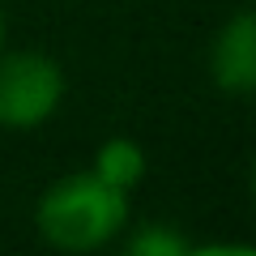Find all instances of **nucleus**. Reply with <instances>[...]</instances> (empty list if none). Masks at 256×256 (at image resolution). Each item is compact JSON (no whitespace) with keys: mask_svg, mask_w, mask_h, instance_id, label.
<instances>
[{"mask_svg":"<svg viewBox=\"0 0 256 256\" xmlns=\"http://www.w3.org/2000/svg\"><path fill=\"white\" fill-rule=\"evenodd\" d=\"M34 226L56 252H98L128 226V192L94 171H73L47 184L34 205Z\"/></svg>","mask_w":256,"mask_h":256,"instance_id":"f257e3e1","label":"nucleus"},{"mask_svg":"<svg viewBox=\"0 0 256 256\" xmlns=\"http://www.w3.org/2000/svg\"><path fill=\"white\" fill-rule=\"evenodd\" d=\"M64 102V68L47 52H0V128L34 132Z\"/></svg>","mask_w":256,"mask_h":256,"instance_id":"f03ea898","label":"nucleus"},{"mask_svg":"<svg viewBox=\"0 0 256 256\" xmlns=\"http://www.w3.org/2000/svg\"><path fill=\"white\" fill-rule=\"evenodd\" d=\"M210 82L226 98H256V9L222 22L210 43Z\"/></svg>","mask_w":256,"mask_h":256,"instance_id":"7ed1b4c3","label":"nucleus"},{"mask_svg":"<svg viewBox=\"0 0 256 256\" xmlns=\"http://www.w3.org/2000/svg\"><path fill=\"white\" fill-rule=\"evenodd\" d=\"M98 180H107L111 188L120 192H132L146 175V150L137 146L132 137H107L98 150H94V166H90Z\"/></svg>","mask_w":256,"mask_h":256,"instance_id":"20e7f679","label":"nucleus"},{"mask_svg":"<svg viewBox=\"0 0 256 256\" xmlns=\"http://www.w3.org/2000/svg\"><path fill=\"white\" fill-rule=\"evenodd\" d=\"M124 252L128 256H188L192 244L175 226H166V222H146V226H137V235L124 244Z\"/></svg>","mask_w":256,"mask_h":256,"instance_id":"39448f33","label":"nucleus"},{"mask_svg":"<svg viewBox=\"0 0 256 256\" xmlns=\"http://www.w3.org/2000/svg\"><path fill=\"white\" fill-rule=\"evenodd\" d=\"M0 52H4V9H0Z\"/></svg>","mask_w":256,"mask_h":256,"instance_id":"423d86ee","label":"nucleus"},{"mask_svg":"<svg viewBox=\"0 0 256 256\" xmlns=\"http://www.w3.org/2000/svg\"><path fill=\"white\" fill-rule=\"evenodd\" d=\"M252 201H256V162H252Z\"/></svg>","mask_w":256,"mask_h":256,"instance_id":"0eeeda50","label":"nucleus"},{"mask_svg":"<svg viewBox=\"0 0 256 256\" xmlns=\"http://www.w3.org/2000/svg\"><path fill=\"white\" fill-rule=\"evenodd\" d=\"M252 4H256V0H252Z\"/></svg>","mask_w":256,"mask_h":256,"instance_id":"6e6552de","label":"nucleus"}]
</instances>
